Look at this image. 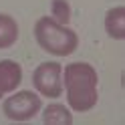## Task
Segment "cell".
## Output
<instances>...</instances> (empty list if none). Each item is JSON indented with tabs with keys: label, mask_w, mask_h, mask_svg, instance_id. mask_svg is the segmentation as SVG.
<instances>
[{
	"label": "cell",
	"mask_w": 125,
	"mask_h": 125,
	"mask_svg": "<svg viewBox=\"0 0 125 125\" xmlns=\"http://www.w3.org/2000/svg\"><path fill=\"white\" fill-rule=\"evenodd\" d=\"M99 75L89 62H69L62 67V93L67 95V105L77 113H87L99 101Z\"/></svg>",
	"instance_id": "cell-1"
},
{
	"label": "cell",
	"mask_w": 125,
	"mask_h": 125,
	"mask_svg": "<svg viewBox=\"0 0 125 125\" xmlns=\"http://www.w3.org/2000/svg\"><path fill=\"white\" fill-rule=\"evenodd\" d=\"M34 41L52 57H71L79 46V36L69 24H61L52 16H41L34 22Z\"/></svg>",
	"instance_id": "cell-2"
},
{
	"label": "cell",
	"mask_w": 125,
	"mask_h": 125,
	"mask_svg": "<svg viewBox=\"0 0 125 125\" xmlns=\"http://www.w3.org/2000/svg\"><path fill=\"white\" fill-rule=\"evenodd\" d=\"M42 101L34 91H12L2 103V113L8 121H30L41 113Z\"/></svg>",
	"instance_id": "cell-3"
},
{
	"label": "cell",
	"mask_w": 125,
	"mask_h": 125,
	"mask_svg": "<svg viewBox=\"0 0 125 125\" xmlns=\"http://www.w3.org/2000/svg\"><path fill=\"white\" fill-rule=\"evenodd\" d=\"M32 87L41 97L59 99L62 95V67L57 61L41 62L32 71Z\"/></svg>",
	"instance_id": "cell-4"
},
{
	"label": "cell",
	"mask_w": 125,
	"mask_h": 125,
	"mask_svg": "<svg viewBox=\"0 0 125 125\" xmlns=\"http://www.w3.org/2000/svg\"><path fill=\"white\" fill-rule=\"evenodd\" d=\"M20 83H22V67L10 59L0 61V99H4L8 93L16 91Z\"/></svg>",
	"instance_id": "cell-5"
},
{
	"label": "cell",
	"mask_w": 125,
	"mask_h": 125,
	"mask_svg": "<svg viewBox=\"0 0 125 125\" xmlns=\"http://www.w3.org/2000/svg\"><path fill=\"white\" fill-rule=\"evenodd\" d=\"M105 32L113 41L125 38V6H113L105 14Z\"/></svg>",
	"instance_id": "cell-6"
},
{
	"label": "cell",
	"mask_w": 125,
	"mask_h": 125,
	"mask_svg": "<svg viewBox=\"0 0 125 125\" xmlns=\"http://www.w3.org/2000/svg\"><path fill=\"white\" fill-rule=\"evenodd\" d=\"M18 41V22L10 14L0 12V51L10 49Z\"/></svg>",
	"instance_id": "cell-7"
},
{
	"label": "cell",
	"mask_w": 125,
	"mask_h": 125,
	"mask_svg": "<svg viewBox=\"0 0 125 125\" xmlns=\"http://www.w3.org/2000/svg\"><path fill=\"white\" fill-rule=\"evenodd\" d=\"M42 121L46 125H69V123H73V113L69 107L61 105V103H51L42 111Z\"/></svg>",
	"instance_id": "cell-8"
},
{
	"label": "cell",
	"mask_w": 125,
	"mask_h": 125,
	"mask_svg": "<svg viewBox=\"0 0 125 125\" xmlns=\"http://www.w3.org/2000/svg\"><path fill=\"white\" fill-rule=\"evenodd\" d=\"M51 16L61 24H69L71 22V4H69V0H51Z\"/></svg>",
	"instance_id": "cell-9"
}]
</instances>
